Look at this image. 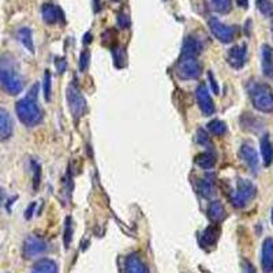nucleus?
Instances as JSON below:
<instances>
[{"instance_id":"f3484780","label":"nucleus","mask_w":273,"mask_h":273,"mask_svg":"<svg viewBox=\"0 0 273 273\" xmlns=\"http://www.w3.org/2000/svg\"><path fill=\"white\" fill-rule=\"evenodd\" d=\"M218 236H220V228L217 224H212L206 227L201 235V245L202 247H212L216 245Z\"/></svg>"},{"instance_id":"f704fd0d","label":"nucleus","mask_w":273,"mask_h":273,"mask_svg":"<svg viewBox=\"0 0 273 273\" xmlns=\"http://www.w3.org/2000/svg\"><path fill=\"white\" fill-rule=\"evenodd\" d=\"M55 66H56L58 73H64L66 68H67V61L64 60V59H56L55 60Z\"/></svg>"},{"instance_id":"c85d7f7f","label":"nucleus","mask_w":273,"mask_h":273,"mask_svg":"<svg viewBox=\"0 0 273 273\" xmlns=\"http://www.w3.org/2000/svg\"><path fill=\"white\" fill-rule=\"evenodd\" d=\"M73 238V227H71V217H66V223H64V246L66 249L70 247V242Z\"/></svg>"},{"instance_id":"ddd939ff","label":"nucleus","mask_w":273,"mask_h":273,"mask_svg":"<svg viewBox=\"0 0 273 273\" xmlns=\"http://www.w3.org/2000/svg\"><path fill=\"white\" fill-rule=\"evenodd\" d=\"M41 13H42V20H44V22L47 25H55L59 20H63V11H61V8L55 6L52 3H45L42 6V8H41Z\"/></svg>"},{"instance_id":"f8f14e48","label":"nucleus","mask_w":273,"mask_h":273,"mask_svg":"<svg viewBox=\"0 0 273 273\" xmlns=\"http://www.w3.org/2000/svg\"><path fill=\"white\" fill-rule=\"evenodd\" d=\"M14 123L11 119V115L8 114L6 108L0 105V142L7 141L10 136H13Z\"/></svg>"},{"instance_id":"7ed1b4c3","label":"nucleus","mask_w":273,"mask_h":273,"mask_svg":"<svg viewBox=\"0 0 273 273\" xmlns=\"http://www.w3.org/2000/svg\"><path fill=\"white\" fill-rule=\"evenodd\" d=\"M250 98L254 108L259 112H273V92L271 86L265 83H253L250 88Z\"/></svg>"},{"instance_id":"473e14b6","label":"nucleus","mask_w":273,"mask_h":273,"mask_svg":"<svg viewBox=\"0 0 273 273\" xmlns=\"http://www.w3.org/2000/svg\"><path fill=\"white\" fill-rule=\"evenodd\" d=\"M117 26L120 29H129L130 26V18L129 15L123 11H119L117 13Z\"/></svg>"},{"instance_id":"0eeeda50","label":"nucleus","mask_w":273,"mask_h":273,"mask_svg":"<svg viewBox=\"0 0 273 273\" xmlns=\"http://www.w3.org/2000/svg\"><path fill=\"white\" fill-rule=\"evenodd\" d=\"M208 26H209L211 33L214 36V39H217L220 42L230 44L235 37V27L224 25L217 18H211L208 20Z\"/></svg>"},{"instance_id":"ea45409f","label":"nucleus","mask_w":273,"mask_h":273,"mask_svg":"<svg viewBox=\"0 0 273 273\" xmlns=\"http://www.w3.org/2000/svg\"><path fill=\"white\" fill-rule=\"evenodd\" d=\"M83 44H90L92 42V34L90 33H86L85 36H83Z\"/></svg>"},{"instance_id":"412c9836","label":"nucleus","mask_w":273,"mask_h":273,"mask_svg":"<svg viewBox=\"0 0 273 273\" xmlns=\"http://www.w3.org/2000/svg\"><path fill=\"white\" fill-rule=\"evenodd\" d=\"M32 273H58V265L52 259L41 258L33 265Z\"/></svg>"},{"instance_id":"4468645a","label":"nucleus","mask_w":273,"mask_h":273,"mask_svg":"<svg viewBox=\"0 0 273 273\" xmlns=\"http://www.w3.org/2000/svg\"><path fill=\"white\" fill-rule=\"evenodd\" d=\"M239 155H240V158H242L254 172H257V170H258V155H257V150L253 148V145H250V143H243V145L240 146Z\"/></svg>"},{"instance_id":"a878e982","label":"nucleus","mask_w":273,"mask_h":273,"mask_svg":"<svg viewBox=\"0 0 273 273\" xmlns=\"http://www.w3.org/2000/svg\"><path fill=\"white\" fill-rule=\"evenodd\" d=\"M198 191L199 194L205 198H211L213 195V184L211 180H206V179H201L198 182Z\"/></svg>"},{"instance_id":"aec40b11","label":"nucleus","mask_w":273,"mask_h":273,"mask_svg":"<svg viewBox=\"0 0 273 273\" xmlns=\"http://www.w3.org/2000/svg\"><path fill=\"white\" fill-rule=\"evenodd\" d=\"M208 216L213 223H220L225 218V209L220 201H212L208 206Z\"/></svg>"},{"instance_id":"e433bc0d","label":"nucleus","mask_w":273,"mask_h":273,"mask_svg":"<svg viewBox=\"0 0 273 273\" xmlns=\"http://www.w3.org/2000/svg\"><path fill=\"white\" fill-rule=\"evenodd\" d=\"M243 273H255V268L246 259L243 261Z\"/></svg>"},{"instance_id":"39448f33","label":"nucleus","mask_w":273,"mask_h":273,"mask_svg":"<svg viewBox=\"0 0 273 273\" xmlns=\"http://www.w3.org/2000/svg\"><path fill=\"white\" fill-rule=\"evenodd\" d=\"M175 71L180 79L190 81V79H197L198 77L202 74V66L197 58L180 55V59L177 60Z\"/></svg>"},{"instance_id":"dca6fc26","label":"nucleus","mask_w":273,"mask_h":273,"mask_svg":"<svg viewBox=\"0 0 273 273\" xmlns=\"http://www.w3.org/2000/svg\"><path fill=\"white\" fill-rule=\"evenodd\" d=\"M261 59H262V71L268 78H273V51L272 47L264 44L261 47Z\"/></svg>"},{"instance_id":"20e7f679","label":"nucleus","mask_w":273,"mask_h":273,"mask_svg":"<svg viewBox=\"0 0 273 273\" xmlns=\"http://www.w3.org/2000/svg\"><path fill=\"white\" fill-rule=\"evenodd\" d=\"M257 195V187L252 180L240 177L236 183V190L231 194V202L235 208L242 209Z\"/></svg>"},{"instance_id":"37998d69","label":"nucleus","mask_w":273,"mask_h":273,"mask_svg":"<svg viewBox=\"0 0 273 273\" xmlns=\"http://www.w3.org/2000/svg\"><path fill=\"white\" fill-rule=\"evenodd\" d=\"M112 1H119V0H112Z\"/></svg>"},{"instance_id":"a211bd4d","label":"nucleus","mask_w":273,"mask_h":273,"mask_svg":"<svg viewBox=\"0 0 273 273\" xmlns=\"http://www.w3.org/2000/svg\"><path fill=\"white\" fill-rule=\"evenodd\" d=\"M126 271L127 273H149L148 266L145 265L138 254H131L126 261Z\"/></svg>"},{"instance_id":"cd10ccee","label":"nucleus","mask_w":273,"mask_h":273,"mask_svg":"<svg viewBox=\"0 0 273 273\" xmlns=\"http://www.w3.org/2000/svg\"><path fill=\"white\" fill-rule=\"evenodd\" d=\"M51 81H52V78H51V73L45 70V73H44V82H42V86H44V97H45V101H49L51 100Z\"/></svg>"},{"instance_id":"c03bdc74","label":"nucleus","mask_w":273,"mask_h":273,"mask_svg":"<svg viewBox=\"0 0 273 273\" xmlns=\"http://www.w3.org/2000/svg\"><path fill=\"white\" fill-rule=\"evenodd\" d=\"M164 1H168V0H164Z\"/></svg>"},{"instance_id":"2eb2a0df","label":"nucleus","mask_w":273,"mask_h":273,"mask_svg":"<svg viewBox=\"0 0 273 273\" xmlns=\"http://www.w3.org/2000/svg\"><path fill=\"white\" fill-rule=\"evenodd\" d=\"M202 52V44L201 41L195 39L194 36H187L182 45V56H193L197 58Z\"/></svg>"},{"instance_id":"4be33fe9","label":"nucleus","mask_w":273,"mask_h":273,"mask_svg":"<svg viewBox=\"0 0 273 273\" xmlns=\"http://www.w3.org/2000/svg\"><path fill=\"white\" fill-rule=\"evenodd\" d=\"M194 161L202 170H212L216 165V156L212 152H204L195 156Z\"/></svg>"},{"instance_id":"2f4dec72","label":"nucleus","mask_w":273,"mask_h":273,"mask_svg":"<svg viewBox=\"0 0 273 273\" xmlns=\"http://www.w3.org/2000/svg\"><path fill=\"white\" fill-rule=\"evenodd\" d=\"M32 165H33V172H34L33 187H34V190H37V189H39V184H40V179H41V167L39 165V164L36 163V161H32Z\"/></svg>"},{"instance_id":"9b49d317","label":"nucleus","mask_w":273,"mask_h":273,"mask_svg":"<svg viewBox=\"0 0 273 273\" xmlns=\"http://www.w3.org/2000/svg\"><path fill=\"white\" fill-rule=\"evenodd\" d=\"M261 266L264 273L273 272V238H266L262 243Z\"/></svg>"},{"instance_id":"a18cd8bd","label":"nucleus","mask_w":273,"mask_h":273,"mask_svg":"<svg viewBox=\"0 0 273 273\" xmlns=\"http://www.w3.org/2000/svg\"><path fill=\"white\" fill-rule=\"evenodd\" d=\"M272 30H273V29H272Z\"/></svg>"},{"instance_id":"b1692460","label":"nucleus","mask_w":273,"mask_h":273,"mask_svg":"<svg viewBox=\"0 0 273 273\" xmlns=\"http://www.w3.org/2000/svg\"><path fill=\"white\" fill-rule=\"evenodd\" d=\"M208 129H209V131H211L213 136H221L227 133V124L223 120L214 119V120L208 123Z\"/></svg>"},{"instance_id":"6ab92c4d","label":"nucleus","mask_w":273,"mask_h":273,"mask_svg":"<svg viewBox=\"0 0 273 273\" xmlns=\"http://www.w3.org/2000/svg\"><path fill=\"white\" fill-rule=\"evenodd\" d=\"M259 150H261V156L264 165L269 167L273 161V145L269 139V136H264L259 141Z\"/></svg>"},{"instance_id":"423d86ee","label":"nucleus","mask_w":273,"mask_h":273,"mask_svg":"<svg viewBox=\"0 0 273 273\" xmlns=\"http://www.w3.org/2000/svg\"><path fill=\"white\" fill-rule=\"evenodd\" d=\"M66 93H67L66 97H67L70 112H71V115H73V117L75 119V122H78V119H79L81 116H83V114H85L86 100H85V97L82 96L81 90L77 86L75 82H71V83L68 85Z\"/></svg>"},{"instance_id":"7c9ffc66","label":"nucleus","mask_w":273,"mask_h":273,"mask_svg":"<svg viewBox=\"0 0 273 273\" xmlns=\"http://www.w3.org/2000/svg\"><path fill=\"white\" fill-rule=\"evenodd\" d=\"M89 60H90V52H89V49H83L81 52V56H79V70L82 73L88 70Z\"/></svg>"},{"instance_id":"c756f323","label":"nucleus","mask_w":273,"mask_h":273,"mask_svg":"<svg viewBox=\"0 0 273 273\" xmlns=\"http://www.w3.org/2000/svg\"><path fill=\"white\" fill-rule=\"evenodd\" d=\"M197 142L199 143V145H202V146H208V148H211L212 146L211 138H209L208 133H206L204 129L197 130Z\"/></svg>"},{"instance_id":"5701e85b","label":"nucleus","mask_w":273,"mask_h":273,"mask_svg":"<svg viewBox=\"0 0 273 273\" xmlns=\"http://www.w3.org/2000/svg\"><path fill=\"white\" fill-rule=\"evenodd\" d=\"M18 40L22 42V45L26 48L29 52H34V42H33V34L30 27H20L18 30Z\"/></svg>"},{"instance_id":"c9c22d12","label":"nucleus","mask_w":273,"mask_h":273,"mask_svg":"<svg viewBox=\"0 0 273 273\" xmlns=\"http://www.w3.org/2000/svg\"><path fill=\"white\" fill-rule=\"evenodd\" d=\"M124 51H123V48H117L115 52V66L116 67H119V61H124Z\"/></svg>"},{"instance_id":"a19ab883","label":"nucleus","mask_w":273,"mask_h":273,"mask_svg":"<svg viewBox=\"0 0 273 273\" xmlns=\"http://www.w3.org/2000/svg\"><path fill=\"white\" fill-rule=\"evenodd\" d=\"M1 201H3V191L0 189V204H1Z\"/></svg>"},{"instance_id":"4c0bfd02","label":"nucleus","mask_w":273,"mask_h":273,"mask_svg":"<svg viewBox=\"0 0 273 273\" xmlns=\"http://www.w3.org/2000/svg\"><path fill=\"white\" fill-rule=\"evenodd\" d=\"M34 208H36V202H32V204L27 206L26 212H25V218H32V216H33V212H34Z\"/></svg>"},{"instance_id":"9d476101","label":"nucleus","mask_w":273,"mask_h":273,"mask_svg":"<svg viewBox=\"0 0 273 273\" xmlns=\"http://www.w3.org/2000/svg\"><path fill=\"white\" fill-rule=\"evenodd\" d=\"M246 54H247V49H246V44L243 45H235L232 47L228 54H227V61L232 68L239 70L246 64Z\"/></svg>"},{"instance_id":"393cba45","label":"nucleus","mask_w":273,"mask_h":273,"mask_svg":"<svg viewBox=\"0 0 273 273\" xmlns=\"http://www.w3.org/2000/svg\"><path fill=\"white\" fill-rule=\"evenodd\" d=\"M212 7L218 14H228L232 8V0H211Z\"/></svg>"},{"instance_id":"6e6552de","label":"nucleus","mask_w":273,"mask_h":273,"mask_svg":"<svg viewBox=\"0 0 273 273\" xmlns=\"http://www.w3.org/2000/svg\"><path fill=\"white\" fill-rule=\"evenodd\" d=\"M47 250V242L36 235H29L23 242V257L25 258H34V257L42 255Z\"/></svg>"},{"instance_id":"58836bf2","label":"nucleus","mask_w":273,"mask_h":273,"mask_svg":"<svg viewBox=\"0 0 273 273\" xmlns=\"http://www.w3.org/2000/svg\"><path fill=\"white\" fill-rule=\"evenodd\" d=\"M238 6H240L242 8H247L249 7V0H236Z\"/></svg>"},{"instance_id":"72a5a7b5","label":"nucleus","mask_w":273,"mask_h":273,"mask_svg":"<svg viewBox=\"0 0 273 273\" xmlns=\"http://www.w3.org/2000/svg\"><path fill=\"white\" fill-rule=\"evenodd\" d=\"M208 78H209V82H211L212 90L214 92V95H218V93H220V88H218L217 81H216V78L213 77L212 71H209V73H208Z\"/></svg>"},{"instance_id":"f03ea898","label":"nucleus","mask_w":273,"mask_h":273,"mask_svg":"<svg viewBox=\"0 0 273 273\" xmlns=\"http://www.w3.org/2000/svg\"><path fill=\"white\" fill-rule=\"evenodd\" d=\"M37 92H39V85L36 83L29 90L26 97L20 100L15 105L18 119L27 127H36L42 122V111L37 104Z\"/></svg>"},{"instance_id":"79ce46f5","label":"nucleus","mask_w":273,"mask_h":273,"mask_svg":"<svg viewBox=\"0 0 273 273\" xmlns=\"http://www.w3.org/2000/svg\"><path fill=\"white\" fill-rule=\"evenodd\" d=\"M272 223H273V209H272Z\"/></svg>"},{"instance_id":"1a4fd4ad","label":"nucleus","mask_w":273,"mask_h":273,"mask_svg":"<svg viewBox=\"0 0 273 273\" xmlns=\"http://www.w3.org/2000/svg\"><path fill=\"white\" fill-rule=\"evenodd\" d=\"M195 97H197V102L198 107L201 109V112L204 114L205 116H212L214 114V104H213V100H212L211 95L208 92V88L205 85H199L195 92Z\"/></svg>"},{"instance_id":"f257e3e1","label":"nucleus","mask_w":273,"mask_h":273,"mask_svg":"<svg viewBox=\"0 0 273 273\" xmlns=\"http://www.w3.org/2000/svg\"><path fill=\"white\" fill-rule=\"evenodd\" d=\"M0 86L10 96L20 95L25 86L17 63L10 55L0 56Z\"/></svg>"},{"instance_id":"bb28decb","label":"nucleus","mask_w":273,"mask_h":273,"mask_svg":"<svg viewBox=\"0 0 273 273\" xmlns=\"http://www.w3.org/2000/svg\"><path fill=\"white\" fill-rule=\"evenodd\" d=\"M257 7L266 18H273V3L271 0H257Z\"/></svg>"}]
</instances>
